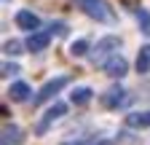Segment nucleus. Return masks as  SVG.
I'll list each match as a JSON object with an SVG mask.
<instances>
[{
    "label": "nucleus",
    "mask_w": 150,
    "mask_h": 145,
    "mask_svg": "<svg viewBox=\"0 0 150 145\" xmlns=\"http://www.w3.org/2000/svg\"><path fill=\"white\" fill-rule=\"evenodd\" d=\"M3 51H6V54H13V57H16V54H22L24 48H22V43H19V41H13V38H11V41H6V43H3Z\"/></svg>",
    "instance_id": "nucleus-16"
},
{
    "label": "nucleus",
    "mask_w": 150,
    "mask_h": 145,
    "mask_svg": "<svg viewBox=\"0 0 150 145\" xmlns=\"http://www.w3.org/2000/svg\"><path fill=\"white\" fill-rule=\"evenodd\" d=\"M70 83V78L67 75H59V78H54V81H48L40 92H38V97L32 100L35 105H40V102H46V100H51V97H56V92H59V89H64Z\"/></svg>",
    "instance_id": "nucleus-3"
},
{
    "label": "nucleus",
    "mask_w": 150,
    "mask_h": 145,
    "mask_svg": "<svg viewBox=\"0 0 150 145\" xmlns=\"http://www.w3.org/2000/svg\"><path fill=\"white\" fill-rule=\"evenodd\" d=\"M137 70L139 72H150V43L139 46V51H137Z\"/></svg>",
    "instance_id": "nucleus-11"
},
{
    "label": "nucleus",
    "mask_w": 150,
    "mask_h": 145,
    "mask_svg": "<svg viewBox=\"0 0 150 145\" xmlns=\"http://www.w3.org/2000/svg\"><path fill=\"white\" fill-rule=\"evenodd\" d=\"M115 48H121V38L118 35H107V38H102L97 46H94V51H88V59L94 65H105L112 54H115Z\"/></svg>",
    "instance_id": "nucleus-1"
},
{
    "label": "nucleus",
    "mask_w": 150,
    "mask_h": 145,
    "mask_svg": "<svg viewBox=\"0 0 150 145\" xmlns=\"http://www.w3.org/2000/svg\"><path fill=\"white\" fill-rule=\"evenodd\" d=\"M123 100H126V89H121V86H112V89H107V92L102 94V105L110 107V110L123 105Z\"/></svg>",
    "instance_id": "nucleus-6"
},
{
    "label": "nucleus",
    "mask_w": 150,
    "mask_h": 145,
    "mask_svg": "<svg viewBox=\"0 0 150 145\" xmlns=\"http://www.w3.org/2000/svg\"><path fill=\"white\" fill-rule=\"evenodd\" d=\"M22 142V129H19V126H6L3 129V145H19Z\"/></svg>",
    "instance_id": "nucleus-12"
},
{
    "label": "nucleus",
    "mask_w": 150,
    "mask_h": 145,
    "mask_svg": "<svg viewBox=\"0 0 150 145\" xmlns=\"http://www.w3.org/2000/svg\"><path fill=\"white\" fill-rule=\"evenodd\" d=\"M72 3L94 22H112V14H110L105 0H72Z\"/></svg>",
    "instance_id": "nucleus-2"
},
{
    "label": "nucleus",
    "mask_w": 150,
    "mask_h": 145,
    "mask_svg": "<svg viewBox=\"0 0 150 145\" xmlns=\"http://www.w3.org/2000/svg\"><path fill=\"white\" fill-rule=\"evenodd\" d=\"M91 97H94V92H91L88 86H78V89H72V92H70V102L72 105H88Z\"/></svg>",
    "instance_id": "nucleus-10"
},
{
    "label": "nucleus",
    "mask_w": 150,
    "mask_h": 145,
    "mask_svg": "<svg viewBox=\"0 0 150 145\" xmlns=\"http://www.w3.org/2000/svg\"><path fill=\"white\" fill-rule=\"evenodd\" d=\"M126 124H129V126H137V129L150 126V110H145V113H129V116H126Z\"/></svg>",
    "instance_id": "nucleus-13"
},
{
    "label": "nucleus",
    "mask_w": 150,
    "mask_h": 145,
    "mask_svg": "<svg viewBox=\"0 0 150 145\" xmlns=\"http://www.w3.org/2000/svg\"><path fill=\"white\" fill-rule=\"evenodd\" d=\"M137 22H139V30H142L145 35H150V14H147L145 8L137 11Z\"/></svg>",
    "instance_id": "nucleus-14"
},
{
    "label": "nucleus",
    "mask_w": 150,
    "mask_h": 145,
    "mask_svg": "<svg viewBox=\"0 0 150 145\" xmlns=\"http://www.w3.org/2000/svg\"><path fill=\"white\" fill-rule=\"evenodd\" d=\"M48 43H51V32H40V30H35V32H30V38H27V51L38 54V51L48 48Z\"/></svg>",
    "instance_id": "nucleus-5"
},
{
    "label": "nucleus",
    "mask_w": 150,
    "mask_h": 145,
    "mask_svg": "<svg viewBox=\"0 0 150 145\" xmlns=\"http://www.w3.org/2000/svg\"><path fill=\"white\" fill-rule=\"evenodd\" d=\"M105 72L110 78H123L126 72H129V62L121 57V54H112V57L105 62Z\"/></svg>",
    "instance_id": "nucleus-4"
},
{
    "label": "nucleus",
    "mask_w": 150,
    "mask_h": 145,
    "mask_svg": "<svg viewBox=\"0 0 150 145\" xmlns=\"http://www.w3.org/2000/svg\"><path fill=\"white\" fill-rule=\"evenodd\" d=\"M51 32H56V35H67V24L56 22V24H51Z\"/></svg>",
    "instance_id": "nucleus-18"
},
{
    "label": "nucleus",
    "mask_w": 150,
    "mask_h": 145,
    "mask_svg": "<svg viewBox=\"0 0 150 145\" xmlns=\"http://www.w3.org/2000/svg\"><path fill=\"white\" fill-rule=\"evenodd\" d=\"M94 145H115V142H110V140H99V142H94Z\"/></svg>",
    "instance_id": "nucleus-19"
},
{
    "label": "nucleus",
    "mask_w": 150,
    "mask_h": 145,
    "mask_svg": "<svg viewBox=\"0 0 150 145\" xmlns=\"http://www.w3.org/2000/svg\"><path fill=\"white\" fill-rule=\"evenodd\" d=\"M16 27H22L27 32H35L38 27H40V19H38L32 11H19L16 14Z\"/></svg>",
    "instance_id": "nucleus-7"
},
{
    "label": "nucleus",
    "mask_w": 150,
    "mask_h": 145,
    "mask_svg": "<svg viewBox=\"0 0 150 145\" xmlns=\"http://www.w3.org/2000/svg\"><path fill=\"white\" fill-rule=\"evenodd\" d=\"M8 97H11L13 102H27V100H30V86H27L24 81H16V83H11V89H8Z\"/></svg>",
    "instance_id": "nucleus-9"
},
{
    "label": "nucleus",
    "mask_w": 150,
    "mask_h": 145,
    "mask_svg": "<svg viewBox=\"0 0 150 145\" xmlns=\"http://www.w3.org/2000/svg\"><path fill=\"white\" fill-rule=\"evenodd\" d=\"M70 54H72V57H86V54H88V43L86 41H75L70 46Z\"/></svg>",
    "instance_id": "nucleus-15"
},
{
    "label": "nucleus",
    "mask_w": 150,
    "mask_h": 145,
    "mask_svg": "<svg viewBox=\"0 0 150 145\" xmlns=\"http://www.w3.org/2000/svg\"><path fill=\"white\" fill-rule=\"evenodd\" d=\"M67 113V105H62V102H54L48 110H46V118H43V124L38 126V132H46V126L51 124V121H56V118H62Z\"/></svg>",
    "instance_id": "nucleus-8"
},
{
    "label": "nucleus",
    "mask_w": 150,
    "mask_h": 145,
    "mask_svg": "<svg viewBox=\"0 0 150 145\" xmlns=\"http://www.w3.org/2000/svg\"><path fill=\"white\" fill-rule=\"evenodd\" d=\"M19 70H22L19 65H13V62H6V65H3V78H11V75H16Z\"/></svg>",
    "instance_id": "nucleus-17"
}]
</instances>
